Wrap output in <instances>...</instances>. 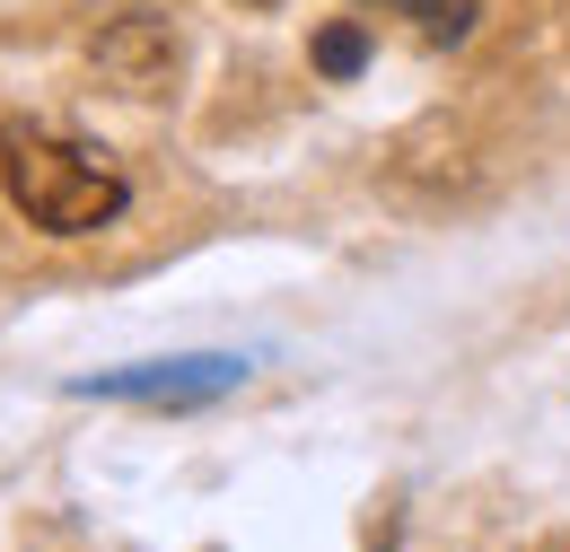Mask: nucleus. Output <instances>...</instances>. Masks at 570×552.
<instances>
[{
  "instance_id": "f257e3e1",
  "label": "nucleus",
  "mask_w": 570,
  "mask_h": 552,
  "mask_svg": "<svg viewBox=\"0 0 570 552\" xmlns=\"http://www.w3.org/2000/svg\"><path fill=\"white\" fill-rule=\"evenodd\" d=\"M0 194H9V210H18L27 228H45V237H97V228H115L124 203H132V185H124L97 149L45 132V124H0Z\"/></svg>"
},
{
  "instance_id": "f03ea898",
  "label": "nucleus",
  "mask_w": 570,
  "mask_h": 552,
  "mask_svg": "<svg viewBox=\"0 0 570 552\" xmlns=\"http://www.w3.org/2000/svg\"><path fill=\"white\" fill-rule=\"evenodd\" d=\"M246 377V359L203 351V359H149V368H115V377H79L71 395H106V404H212Z\"/></svg>"
},
{
  "instance_id": "7ed1b4c3",
  "label": "nucleus",
  "mask_w": 570,
  "mask_h": 552,
  "mask_svg": "<svg viewBox=\"0 0 570 552\" xmlns=\"http://www.w3.org/2000/svg\"><path fill=\"white\" fill-rule=\"evenodd\" d=\"M97 70H106L124 97H158L167 70H176V36H167L149 9H124V18L97 36Z\"/></svg>"
},
{
  "instance_id": "20e7f679",
  "label": "nucleus",
  "mask_w": 570,
  "mask_h": 552,
  "mask_svg": "<svg viewBox=\"0 0 570 552\" xmlns=\"http://www.w3.org/2000/svg\"><path fill=\"white\" fill-rule=\"evenodd\" d=\"M386 9H404V18H413L422 36H439V45H456V36L474 27V9H465V0H386Z\"/></svg>"
},
{
  "instance_id": "39448f33",
  "label": "nucleus",
  "mask_w": 570,
  "mask_h": 552,
  "mask_svg": "<svg viewBox=\"0 0 570 552\" xmlns=\"http://www.w3.org/2000/svg\"><path fill=\"white\" fill-rule=\"evenodd\" d=\"M360 62H368V36H360V27H325V36H316V70L352 79Z\"/></svg>"
},
{
  "instance_id": "423d86ee",
  "label": "nucleus",
  "mask_w": 570,
  "mask_h": 552,
  "mask_svg": "<svg viewBox=\"0 0 570 552\" xmlns=\"http://www.w3.org/2000/svg\"><path fill=\"white\" fill-rule=\"evenodd\" d=\"M527 552H570V535H544V544H527Z\"/></svg>"
}]
</instances>
